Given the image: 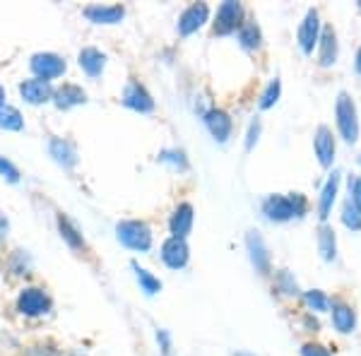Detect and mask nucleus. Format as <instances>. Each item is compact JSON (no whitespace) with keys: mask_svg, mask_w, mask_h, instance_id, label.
<instances>
[{"mask_svg":"<svg viewBox=\"0 0 361 356\" xmlns=\"http://www.w3.org/2000/svg\"><path fill=\"white\" fill-rule=\"evenodd\" d=\"M318 248H320V255L325 260H333L335 258V231L330 226H320L318 231Z\"/></svg>","mask_w":361,"mask_h":356,"instance_id":"obj_25","label":"nucleus"},{"mask_svg":"<svg viewBox=\"0 0 361 356\" xmlns=\"http://www.w3.org/2000/svg\"><path fill=\"white\" fill-rule=\"evenodd\" d=\"M337 58V37L333 27H325L323 37H320V66H333Z\"/></svg>","mask_w":361,"mask_h":356,"instance_id":"obj_20","label":"nucleus"},{"mask_svg":"<svg viewBox=\"0 0 361 356\" xmlns=\"http://www.w3.org/2000/svg\"><path fill=\"white\" fill-rule=\"evenodd\" d=\"M25 356H58L54 347H29Z\"/></svg>","mask_w":361,"mask_h":356,"instance_id":"obj_33","label":"nucleus"},{"mask_svg":"<svg viewBox=\"0 0 361 356\" xmlns=\"http://www.w3.org/2000/svg\"><path fill=\"white\" fill-rule=\"evenodd\" d=\"M241 17H243L241 5L234 3V0H226V3H222V8L217 10L214 34H231L238 25H241Z\"/></svg>","mask_w":361,"mask_h":356,"instance_id":"obj_7","label":"nucleus"},{"mask_svg":"<svg viewBox=\"0 0 361 356\" xmlns=\"http://www.w3.org/2000/svg\"><path fill=\"white\" fill-rule=\"evenodd\" d=\"M301 354H304V356H330L328 349L320 347V344H306V347L301 349Z\"/></svg>","mask_w":361,"mask_h":356,"instance_id":"obj_32","label":"nucleus"},{"mask_svg":"<svg viewBox=\"0 0 361 356\" xmlns=\"http://www.w3.org/2000/svg\"><path fill=\"white\" fill-rule=\"evenodd\" d=\"M32 70L37 73V80H54L66 73V61L56 54H37L32 58Z\"/></svg>","mask_w":361,"mask_h":356,"instance_id":"obj_4","label":"nucleus"},{"mask_svg":"<svg viewBox=\"0 0 361 356\" xmlns=\"http://www.w3.org/2000/svg\"><path fill=\"white\" fill-rule=\"evenodd\" d=\"M306 303L313 308V311H325V308H328V299H325L320 291H308V294H306Z\"/></svg>","mask_w":361,"mask_h":356,"instance_id":"obj_31","label":"nucleus"},{"mask_svg":"<svg viewBox=\"0 0 361 356\" xmlns=\"http://www.w3.org/2000/svg\"><path fill=\"white\" fill-rule=\"evenodd\" d=\"M238 39H241V44L246 46V49H258L260 46V32L255 25H243L241 32H238Z\"/></svg>","mask_w":361,"mask_h":356,"instance_id":"obj_27","label":"nucleus"},{"mask_svg":"<svg viewBox=\"0 0 361 356\" xmlns=\"http://www.w3.org/2000/svg\"><path fill=\"white\" fill-rule=\"evenodd\" d=\"M126 10L121 5H90L85 8V17L94 25H118Z\"/></svg>","mask_w":361,"mask_h":356,"instance_id":"obj_9","label":"nucleus"},{"mask_svg":"<svg viewBox=\"0 0 361 356\" xmlns=\"http://www.w3.org/2000/svg\"><path fill=\"white\" fill-rule=\"evenodd\" d=\"M263 212L267 214V219H272V221H287L292 217H301V214L306 212V200L299 192H294V195H289V197L270 195L263 202Z\"/></svg>","mask_w":361,"mask_h":356,"instance_id":"obj_1","label":"nucleus"},{"mask_svg":"<svg viewBox=\"0 0 361 356\" xmlns=\"http://www.w3.org/2000/svg\"><path fill=\"white\" fill-rule=\"evenodd\" d=\"M49 152H51V156H54L58 164H63L68 168L78 164V152H75V145L68 142V140H58V137L51 140Z\"/></svg>","mask_w":361,"mask_h":356,"instance_id":"obj_16","label":"nucleus"},{"mask_svg":"<svg viewBox=\"0 0 361 356\" xmlns=\"http://www.w3.org/2000/svg\"><path fill=\"white\" fill-rule=\"evenodd\" d=\"M49 306H51V301L42 289H25L20 294V299H17V308H20V313L29 315V318L44 315L46 311H49Z\"/></svg>","mask_w":361,"mask_h":356,"instance_id":"obj_5","label":"nucleus"},{"mask_svg":"<svg viewBox=\"0 0 361 356\" xmlns=\"http://www.w3.org/2000/svg\"><path fill=\"white\" fill-rule=\"evenodd\" d=\"M169 226H171V233L176 238H185V236H188L190 226H193V207H190L188 202L178 205L176 212L171 214V221H169Z\"/></svg>","mask_w":361,"mask_h":356,"instance_id":"obj_13","label":"nucleus"},{"mask_svg":"<svg viewBox=\"0 0 361 356\" xmlns=\"http://www.w3.org/2000/svg\"><path fill=\"white\" fill-rule=\"evenodd\" d=\"M277 97H279V80H272L267 85V90L263 92V97H260V109H270L277 102Z\"/></svg>","mask_w":361,"mask_h":356,"instance_id":"obj_28","label":"nucleus"},{"mask_svg":"<svg viewBox=\"0 0 361 356\" xmlns=\"http://www.w3.org/2000/svg\"><path fill=\"white\" fill-rule=\"evenodd\" d=\"M133 270H135V274H137V282H140V287H142L145 294L152 296V294H157V291L161 289V282H159V279H157L152 272L145 270V267H140L137 262H133Z\"/></svg>","mask_w":361,"mask_h":356,"instance_id":"obj_24","label":"nucleus"},{"mask_svg":"<svg viewBox=\"0 0 361 356\" xmlns=\"http://www.w3.org/2000/svg\"><path fill=\"white\" fill-rule=\"evenodd\" d=\"M335 113H337V125H340V133L347 142H357L359 137V121H357V109H354L352 99H349L345 92L337 97V106H335Z\"/></svg>","mask_w":361,"mask_h":356,"instance_id":"obj_3","label":"nucleus"},{"mask_svg":"<svg viewBox=\"0 0 361 356\" xmlns=\"http://www.w3.org/2000/svg\"><path fill=\"white\" fill-rule=\"evenodd\" d=\"M318 27H320L318 13L316 10H308L306 20L301 22V27H299V44H301V49H304V54H311L313 46L318 44Z\"/></svg>","mask_w":361,"mask_h":356,"instance_id":"obj_12","label":"nucleus"},{"mask_svg":"<svg viewBox=\"0 0 361 356\" xmlns=\"http://www.w3.org/2000/svg\"><path fill=\"white\" fill-rule=\"evenodd\" d=\"M0 106H5V90L0 87Z\"/></svg>","mask_w":361,"mask_h":356,"instance_id":"obj_37","label":"nucleus"},{"mask_svg":"<svg viewBox=\"0 0 361 356\" xmlns=\"http://www.w3.org/2000/svg\"><path fill=\"white\" fill-rule=\"evenodd\" d=\"M205 123H207L209 133H212V137L217 140V142H224V140L229 137V133H231V118L224 113V111H219V109L209 111V113L205 116Z\"/></svg>","mask_w":361,"mask_h":356,"instance_id":"obj_14","label":"nucleus"},{"mask_svg":"<svg viewBox=\"0 0 361 356\" xmlns=\"http://www.w3.org/2000/svg\"><path fill=\"white\" fill-rule=\"evenodd\" d=\"M104 66H106V56H104L99 49H82L80 51V68H82L90 78L102 75Z\"/></svg>","mask_w":361,"mask_h":356,"instance_id":"obj_18","label":"nucleus"},{"mask_svg":"<svg viewBox=\"0 0 361 356\" xmlns=\"http://www.w3.org/2000/svg\"><path fill=\"white\" fill-rule=\"evenodd\" d=\"M0 128L3 130H22L25 128V118H22V113L17 111L15 106H0Z\"/></svg>","mask_w":361,"mask_h":356,"instance_id":"obj_22","label":"nucleus"},{"mask_svg":"<svg viewBox=\"0 0 361 356\" xmlns=\"http://www.w3.org/2000/svg\"><path fill=\"white\" fill-rule=\"evenodd\" d=\"M0 176H5L10 183H17V180H20V171H17V166L13 164V161H8V159L0 156Z\"/></svg>","mask_w":361,"mask_h":356,"instance_id":"obj_30","label":"nucleus"},{"mask_svg":"<svg viewBox=\"0 0 361 356\" xmlns=\"http://www.w3.org/2000/svg\"><path fill=\"white\" fill-rule=\"evenodd\" d=\"M337 183H340V173H333L328 183H325L323 192H320V217H323V219L330 214V207H333V202H335V195H337Z\"/></svg>","mask_w":361,"mask_h":356,"instance_id":"obj_21","label":"nucleus"},{"mask_svg":"<svg viewBox=\"0 0 361 356\" xmlns=\"http://www.w3.org/2000/svg\"><path fill=\"white\" fill-rule=\"evenodd\" d=\"M248 250H250V260H253L255 270L267 272V265H270V255H267V248L263 243V238L255 231L248 233Z\"/></svg>","mask_w":361,"mask_h":356,"instance_id":"obj_19","label":"nucleus"},{"mask_svg":"<svg viewBox=\"0 0 361 356\" xmlns=\"http://www.w3.org/2000/svg\"><path fill=\"white\" fill-rule=\"evenodd\" d=\"M116 236L126 248L133 250H149V246H152V231L145 221H121L116 226Z\"/></svg>","mask_w":361,"mask_h":356,"instance_id":"obj_2","label":"nucleus"},{"mask_svg":"<svg viewBox=\"0 0 361 356\" xmlns=\"http://www.w3.org/2000/svg\"><path fill=\"white\" fill-rule=\"evenodd\" d=\"M20 94L25 97L27 104H44L54 97V90L46 80H27L20 85Z\"/></svg>","mask_w":361,"mask_h":356,"instance_id":"obj_11","label":"nucleus"},{"mask_svg":"<svg viewBox=\"0 0 361 356\" xmlns=\"http://www.w3.org/2000/svg\"><path fill=\"white\" fill-rule=\"evenodd\" d=\"M357 70L361 73V51H359V56H357Z\"/></svg>","mask_w":361,"mask_h":356,"instance_id":"obj_38","label":"nucleus"},{"mask_svg":"<svg viewBox=\"0 0 361 356\" xmlns=\"http://www.w3.org/2000/svg\"><path fill=\"white\" fill-rule=\"evenodd\" d=\"M342 221H345L349 229L359 231V229H361V212H359L357 207L347 205V207H345V214H342Z\"/></svg>","mask_w":361,"mask_h":356,"instance_id":"obj_29","label":"nucleus"},{"mask_svg":"<svg viewBox=\"0 0 361 356\" xmlns=\"http://www.w3.org/2000/svg\"><path fill=\"white\" fill-rule=\"evenodd\" d=\"M123 104H126L128 109L140 111V113H147V111L154 109V99L149 97V92L145 90V87L140 85V82H135V80H130V82L126 85Z\"/></svg>","mask_w":361,"mask_h":356,"instance_id":"obj_6","label":"nucleus"},{"mask_svg":"<svg viewBox=\"0 0 361 356\" xmlns=\"http://www.w3.org/2000/svg\"><path fill=\"white\" fill-rule=\"evenodd\" d=\"M316 154H318V159H320V164H323V166L333 164L335 140H333V133H330L325 125H320L318 133H316Z\"/></svg>","mask_w":361,"mask_h":356,"instance_id":"obj_15","label":"nucleus"},{"mask_svg":"<svg viewBox=\"0 0 361 356\" xmlns=\"http://www.w3.org/2000/svg\"><path fill=\"white\" fill-rule=\"evenodd\" d=\"M234 356H253V354H234Z\"/></svg>","mask_w":361,"mask_h":356,"instance_id":"obj_39","label":"nucleus"},{"mask_svg":"<svg viewBox=\"0 0 361 356\" xmlns=\"http://www.w3.org/2000/svg\"><path fill=\"white\" fill-rule=\"evenodd\" d=\"M58 229H61V236L68 241V246H73V248H82L85 246L82 233L75 229V224L66 217V214H61V217H58Z\"/></svg>","mask_w":361,"mask_h":356,"instance_id":"obj_23","label":"nucleus"},{"mask_svg":"<svg viewBox=\"0 0 361 356\" xmlns=\"http://www.w3.org/2000/svg\"><path fill=\"white\" fill-rule=\"evenodd\" d=\"M258 133H260V123H258V121H253V123H250L248 140H246V147H248V149L253 147V142H255V140H258Z\"/></svg>","mask_w":361,"mask_h":356,"instance_id":"obj_35","label":"nucleus"},{"mask_svg":"<svg viewBox=\"0 0 361 356\" xmlns=\"http://www.w3.org/2000/svg\"><path fill=\"white\" fill-rule=\"evenodd\" d=\"M207 15H209V10H207V5H205V3L190 5V8L185 10L183 15H180V20H178V32L183 34V37H188V34L197 32V29H200V27L207 22Z\"/></svg>","mask_w":361,"mask_h":356,"instance_id":"obj_8","label":"nucleus"},{"mask_svg":"<svg viewBox=\"0 0 361 356\" xmlns=\"http://www.w3.org/2000/svg\"><path fill=\"white\" fill-rule=\"evenodd\" d=\"M5 231H8V219H5V217H0V238L5 236Z\"/></svg>","mask_w":361,"mask_h":356,"instance_id":"obj_36","label":"nucleus"},{"mask_svg":"<svg viewBox=\"0 0 361 356\" xmlns=\"http://www.w3.org/2000/svg\"><path fill=\"white\" fill-rule=\"evenodd\" d=\"M161 260H164L169 267H173V270L183 267L185 262H188V246H185L183 238L171 236L169 241H164V246H161Z\"/></svg>","mask_w":361,"mask_h":356,"instance_id":"obj_10","label":"nucleus"},{"mask_svg":"<svg viewBox=\"0 0 361 356\" xmlns=\"http://www.w3.org/2000/svg\"><path fill=\"white\" fill-rule=\"evenodd\" d=\"M333 323L340 332H352L354 311L349 306H345V303H340V306H335V311H333Z\"/></svg>","mask_w":361,"mask_h":356,"instance_id":"obj_26","label":"nucleus"},{"mask_svg":"<svg viewBox=\"0 0 361 356\" xmlns=\"http://www.w3.org/2000/svg\"><path fill=\"white\" fill-rule=\"evenodd\" d=\"M54 102L58 109H73V106H80V104L87 102V94L80 90L78 85H63L61 90L54 94Z\"/></svg>","mask_w":361,"mask_h":356,"instance_id":"obj_17","label":"nucleus"},{"mask_svg":"<svg viewBox=\"0 0 361 356\" xmlns=\"http://www.w3.org/2000/svg\"><path fill=\"white\" fill-rule=\"evenodd\" d=\"M352 190V202H354V207L361 212V178L354 180V188H349Z\"/></svg>","mask_w":361,"mask_h":356,"instance_id":"obj_34","label":"nucleus"}]
</instances>
